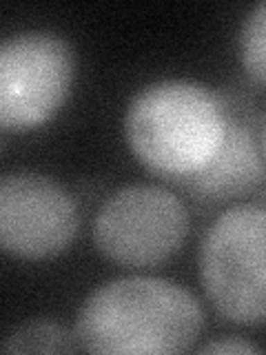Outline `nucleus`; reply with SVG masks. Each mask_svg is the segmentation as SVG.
Returning a JSON list of instances; mask_svg holds the SVG:
<instances>
[{"label": "nucleus", "mask_w": 266, "mask_h": 355, "mask_svg": "<svg viewBox=\"0 0 266 355\" xmlns=\"http://www.w3.org/2000/svg\"><path fill=\"white\" fill-rule=\"evenodd\" d=\"M204 327L197 297L171 280L125 277L87 297L76 340L91 353H182Z\"/></svg>", "instance_id": "1"}, {"label": "nucleus", "mask_w": 266, "mask_h": 355, "mask_svg": "<svg viewBox=\"0 0 266 355\" xmlns=\"http://www.w3.org/2000/svg\"><path fill=\"white\" fill-rule=\"evenodd\" d=\"M227 100L191 80H162L133 98L125 118L131 151L171 182L197 173L227 131Z\"/></svg>", "instance_id": "2"}, {"label": "nucleus", "mask_w": 266, "mask_h": 355, "mask_svg": "<svg viewBox=\"0 0 266 355\" xmlns=\"http://www.w3.org/2000/svg\"><path fill=\"white\" fill-rule=\"evenodd\" d=\"M266 214L262 205H236L206 231L200 273L220 315L242 327H262L266 315Z\"/></svg>", "instance_id": "3"}, {"label": "nucleus", "mask_w": 266, "mask_h": 355, "mask_svg": "<svg viewBox=\"0 0 266 355\" xmlns=\"http://www.w3.org/2000/svg\"><path fill=\"white\" fill-rule=\"evenodd\" d=\"M76 76L69 42L49 31H27L0 44V129L31 131L64 105Z\"/></svg>", "instance_id": "4"}, {"label": "nucleus", "mask_w": 266, "mask_h": 355, "mask_svg": "<svg viewBox=\"0 0 266 355\" xmlns=\"http://www.w3.org/2000/svg\"><path fill=\"white\" fill-rule=\"evenodd\" d=\"M188 211L173 191L158 184H131L98 211L94 238L105 258L122 266H155L182 249Z\"/></svg>", "instance_id": "5"}, {"label": "nucleus", "mask_w": 266, "mask_h": 355, "mask_svg": "<svg viewBox=\"0 0 266 355\" xmlns=\"http://www.w3.org/2000/svg\"><path fill=\"white\" fill-rule=\"evenodd\" d=\"M78 231L71 193L47 175H0V251L22 260L62 253Z\"/></svg>", "instance_id": "6"}, {"label": "nucleus", "mask_w": 266, "mask_h": 355, "mask_svg": "<svg viewBox=\"0 0 266 355\" xmlns=\"http://www.w3.org/2000/svg\"><path fill=\"white\" fill-rule=\"evenodd\" d=\"M227 131L213 158L175 184L209 202H227L251 193L264 180V125L238 114L227 100Z\"/></svg>", "instance_id": "7"}, {"label": "nucleus", "mask_w": 266, "mask_h": 355, "mask_svg": "<svg viewBox=\"0 0 266 355\" xmlns=\"http://www.w3.org/2000/svg\"><path fill=\"white\" fill-rule=\"evenodd\" d=\"M80 349L76 333L55 322H29L18 327L0 344L5 353H69Z\"/></svg>", "instance_id": "8"}, {"label": "nucleus", "mask_w": 266, "mask_h": 355, "mask_svg": "<svg viewBox=\"0 0 266 355\" xmlns=\"http://www.w3.org/2000/svg\"><path fill=\"white\" fill-rule=\"evenodd\" d=\"M240 53L242 64L260 87L266 78V5L258 3L244 20L240 33Z\"/></svg>", "instance_id": "9"}, {"label": "nucleus", "mask_w": 266, "mask_h": 355, "mask_svg": "<svg viewBox=\"0 0 266 355\" xmlns=\"http://www.w3.org/2000/svg\"><path fill=\"white\" fill-rule=\"evenodd\" d=\"M200 353H233V355H260L262 351L258 347H253L249 342H242V340H215V342H209L206 347L200 349Z\"/></svg>", "instance_id": "10"}]
</instances>
